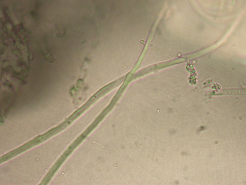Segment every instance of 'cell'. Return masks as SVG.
<instances>
[{
	"mask_svg": "<svg viewBox=\"0 0 246 185\" xmlns=\"http://www.w3.org/2000/svg\"><path fill=\"white\" fill-rule=\"evenodd\" d=\"M55 27L56 34L58 37L62 38L65 35L66 29L64 25L61 23L56 24Z\"/></svg>",
	"mask_w": 246,
	"mask_h": 185,
	"instance_id": "obj_1",
	"label": "cell"
}]
</instances>
